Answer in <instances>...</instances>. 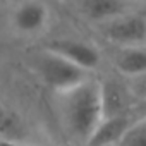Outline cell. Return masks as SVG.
Returning a JSON list of instances; mask_svg holds the SVG:
<instances>
[{"label": "cell", "instance_id": "cell-1", "mask_svg": "<svg viewBox=\"0 0 146 146\" xmlns=\"http://www.w3.org/2000/svg\"><path fill=\"white\" fill-rule=\"evenodd\" d=\"M57 108L69 136L86 146L103 120L102 83L90 78L76 88L58 93Z\"/></svg>", "mask_w": 146, "mask_h": 146}, {"label": "cell", "instance_id": "cell-2", "mask_svg": "<svg viewBox=\"0 0 146 146\" xmlns=\"http://www.w3.org/2000/svg\"><path fill=\"white\" fill-rule=\"evenodd\" d=\"M35 70L40 76V79L50 90H53L57 95L76 88L91 78L90 72H86L84 69L74 65L67 58H64L46 48H43L40 53H36Z\"/></svg>", "mask_w": 146, "mask_h": 146}, {"label": "cell", "instance_id": "cell-3", "mask_svg": "<svg viewBox=\"0 0 146 146\" xmlns=\"http://www.w3.org/2000/svg\"><path fill=\"white\" fill-rule=\"evenodd\" d=\"M103 35L122 46L141 45L146 41V19L139 14L125 12L103 24Z\"/></svg>", "mask_w": 146, "mask_h": 146}, {"label": "cell", "instance_id": "cell-4", "mask_svg": "<svg viewBox=\"0 0 146 146\" xmlns=\"http://www.w3.org/2000/svg\"><path fill=\"white\" fill-rule=\"evenodd\" d=\"M46 50L67 58L69 62H72L74 65L84 69L86 72H90L91 74V70L98 67L100 64V52L83 41V40H74V38H58V40H52L46 46Z\"/></svg>", "mask_w": 146, "mask_h": 146}, {"label": "cell", "instance_id": "cell-5", "mask_svg": "<svg viewBox=\"0 0 146 146\" xmlns=\"http://www.w3.org/2000/svg\"><path fill=\"white\" fill-rule=\"evenodd\" d=\"M12 26L23 35H36L45 29L50 21V9L43 2H21L11 16Z\"/></svg>", "mask_w": 146, "mask_h": 146}, {"label": "cell", "instance_id": "cell-6", "mask_svg": "<svg viewBox=\"0 0 146 146\" xmlns=\"http://www.w3.org/2000/svg\"><path fill=\"white\" fill-rule=\"evenodd\" d=\"M136 120L137 119H132L129 113L117 117H105L93 132L86 146H117Z\"/></svg>", "mask_w": 146, "mask_h": 146}, {"label": "cell", "instance_id": "cell-7", "mask_svg": "<svg viewBox=\"0 0 146 146\" xmlns=\"http://www.w3.org/2000/svg\"><path fill=\"white\" fill-rule=\"evenodd\" d=\"M78 9L91 21L96 23H108L122 14L127 12L129 4L120 0H84L78 4Z\"/></svg>", "mask_w": 146, "mask_h": 146}, {"label": "cell", "instance_id": "cell-8", "mask_svg": "<svg viewBox=\"0 0 146 146\" xmlns=\"http://www.w3.org/2000/svg\"><path fill=\"white\" fill-rule=\"evenodd\" d=\"M115 65L119 72L129 78H139L146 74V43L122 46L117 52Z\"/></svg>", "mask_w": 146, "mask_h": 146}, {"label": "cell", "instance_id": "cell-9", "mask_svg": "<svg viewBox=\"0 0 146 146\" xmlns=\"http://www.w3.org/2000/svg\"><path fill=\"white\" fill-rule=\"evenodd\" d=\"M102 105H103V119L129 113L127 112V93L113 81L102 83Z\"/></svg>", "mask_w": 146, "mask_h": 146}, {"label": "cell", "instance_id": "cell-10", "mask_svg": "<svg viewBox=\"0 0 146 146\" xmlns=\"http://www.w3.org/2000/svg\"><path fill=\"white\" fill-rule=\"evenodd\" d=\"M117 146H146V119H137Z\"/></svg>", "mask_w": 146, "mask_h": 146}, {"label": "cell", "instance_id": "cell-11", "mask_svg": "<svg viewBox=\"0 0 146 146\" xmlns=\"http://www.w3.org/2000/svg\"><path fill=\"white\" fill-rule=\"evenodd\" d=\"M131 95L137 96L141 102H146V74L132 79V84H131Z\"/></svg>", "mask_w": 146, "mask_h": 146}, {"label": "cell", "instance_id": "cell-12", "mask_svg": "<svg viewBox=\"0 0 146 146\" xmlns=\"http://www.w3.org/2000/svg\"><path fill=\"white\" fill-rule=\"evenodd\" d=\"M0 146H31V144H26V143H21V141H14V139H4L0 137Z\"/></svg>", "mask_w": 146, "mask_h": 146}, {"label": "cell", "instance_id": "cell-13", "mask_svg": "<svg viewBox=\"0 0 146 146\" xmlns=\"http://www.w3.org/2000/svg\"><path fill=\"white\" fill-rule=\"evenodd\" d=\"M141 113H143V117L141 119H146V102H141Z\"/></svg>", "mask_w": 146, "mask_h": 146}]
</instances>
